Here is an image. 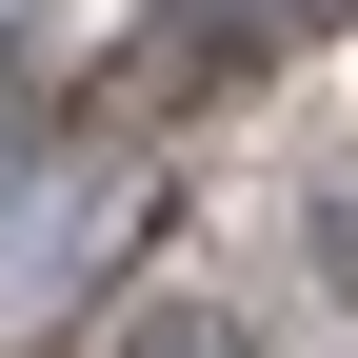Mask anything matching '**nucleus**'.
<instances>
[{"mask_svg": "<svg viewBox=\"0 0 358 358\" xmlns=\"http://www.w3.org/2000/svg\"><path fill=\"white\" fill-rule=\"evenodd\" d=\"M279 20H319V0H159V20H140V60H120V80H140V100H179V80H219V40L259 60Z\"/></svg>", "mask_w": 358, "mask_h": 358, "instance_id": "1", "label": "nucleus"}, {"mask_svg": "<svg viewBox=\"0 0 358 358\" xmlns=\"http://www.w3.org/2000/svg\"><path fill=\"white\" fill-rule=\"evenodd\" d=\"M120 358H259V338L219 319V299H179V319H140V338H120Z\"/></svg>", "mask_w": 358, "mask_h": 358, "instance_id": "2", "label": "nucleus"}, {"mask_svg": "<svg viewBox=\"0 0 358 358\" xmlns=\"http://www.w3.org/2000/svg\"><path fill=\"white\" fill-rule=\"evenodd\" d=\"M20 159H40V80L0 60V199H20Z\"/></svg>", "mask_w": 358, "mask_h": 358, "instance_id": "3", "label": "nucleus"}, {"mask_svg": "<svg viewBox=\"0 0 358 358\" xmlns=\"http://www.w3.org/2000/svg\"><path fill=\"white\" fill-rule=\"evenodd\" d=\"M319 259H338V279H358V199H338V219H319Z\"/></svg>", "mask_w": 358, "mask_h": 358, "instance_id": "4", "label": "nucleus"}]
</instances>
